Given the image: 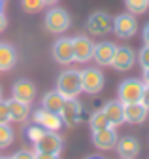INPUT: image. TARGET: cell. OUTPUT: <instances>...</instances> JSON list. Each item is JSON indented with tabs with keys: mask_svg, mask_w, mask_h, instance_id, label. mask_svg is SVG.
<instances>
[{
	"mask_svg": "<svg viewBox=\"0 0 149 159\" xmlns=\"http://www.w3.org/2000/svg\"><path fill=\"white\" fill-rule=\"evenodd\" d=\"M57 91L62 95L64 101L68 98H78L81 93V74L76 68H68L59 74L57 78Z\"/></svg>",
	"mask_w": 149,
	"mask_h": 159,
	"instance_id": "1",
	"label": "cell"
},
{
	"mask_svg": "<svg viewBox=\"0 0 149 159\" xmlns=\"http://www.w3.org/2000/svg\"><path fill=\"white\" fill-rule=\"evenodd\" d=\"M70 13L64 8L53 6L45 15H44V27L51 32V34H61L66 32L70 29Z\"/></svg>",
	"mask_w": 149,
	"mask_h": 159,
	"instance_id": "2",
	"label": "cell"
},
{
	"mask_svg": "<svg viewBox=\"0 0 149 159\" xmlns=\"http://www.w3.org/2000/svg\"><path fill=\"white\" fill-rule=\"evenodd\" d=\"M145 84L142 80H134V78H128L125 82H121L119 89H117V98L123 104H134V102H142V95H143Z\"/></svg>",
	"mask_w": 149,
	"mask_h": 159,
	"instance_id": "3",
	"label": "cell"
},
{
	"mask_svg": "<svg viewBox=\"0 0 149 159\" xmlns=\"http://www.w3.org/2000/svg\"><path fill=\"white\" fill-rule=\"evenodd\" d=\"M81 74V91L83 93H89V95H96L104 89V74L98 70V68H83L79 70Z\"/></svg>",
	"mask_w": 149,
	"mask_h": 159,
	"instance_id": "4",
	"label": "cell"
},
{
	"mask_svg": "<svg viewBox=\"0 0 149 159\" xmlns=\"http://www.w3.org/2000/svg\"><path fill=\"white\" fill-rule=\"evenodd\" d=\"M111 30H113L119 38L128 40L132 38L138 30V23H136V17L132 13H121L117 17H113V25H111Z\"/></svg>",
	"mask_w": 149,
	"mask_h": 159,
	"instance_id": "5",
	"label": "cell"
},
{
	"mask_svg": "<svg viewBox=\"0 0 149 159\" xmlns=\"http://www.w3.org/2000/svg\"><path fill=\"white\" fill-rule=\"evenodd\" d=\"M62 150V136L59 131H44L42 138L34 142V152H44V153H61Z\"/></svg>",
	"mask_w": 149,
	"mask_h": 159,
	"instance_id": "6",
	"label": "cell"
},
{
	"mask_svg": "<svg viewBox=\"0 0 149 159\" xmlns=\"http://www.w3.org/2000/svg\"><path fill=\"white\" fill-rule=\"evenodd\" d=\"M113 25V17H109L106 11H92L87 19V30L91 34H108Z\"/></svg>",
	"mask_w": 149,
	"mask_h": 159,
	"instance_id": "7",
	"label": "cell"
},
{
	"mask_svg": "<svg viewBox=\"0 0 149 159\" xmlns=\"http://www.w3.org/2000/svg\"><path fill=\"white\" fill-rule=\"evenodd\" d=\"M61 119H62V123L68 125V127H74V125H78L81 121V117H83V108L81 104L78 102V98H68V101H64L61 112H59Z\"/></svg>",
	"mask_w": 149,
	"mask_h": 159,
	"instance_id": "8",
	"label": "cell"
},
{
	"mask_svg": "<svg viewBox=\"0 0 149 159\" xmlns=\"http://www.w3.org/2000/svg\"><path fill=\"white\" fill-rule=\"evenodd\" d=\"M117 140L119 138H117L115 127H104V129H98V131H92V144H95L96 150L109 152V150L115 148Z\"/></svg>",
	"mask_w": 149,
	"mask_h": 159,
	"instance_id": "9",
	"label": "cell"
},
{
	"mask_svg": "<svg viewBox=\"0 0 149 159\" xmlns=\"http://www.w3.org/2000/svg\"><path fill=\"white\" fill-rule=\"evenodd\" d=\"M51 55L55 63L59 65H70L74 63V48H72V38H59L51 48Z\"/></svg>",
	"mask_w": 149,
	"mask_h": 159,
	"instance_id": "10",
	"label": "cell"
},
{
	"mask_svg": "<svg viewBox=\"0 0 149 159\" xmlns=\"http://www.w3.org/2000/svg\"><path fill=\"white\" fill-rule=\"evenodd\" d=\"M32 119H34L36 125L44 127L45 131H61V127L64 125L62 119H61V116L57 112H49V110H44V108L36 110L32 114Z\"/></svg>",
	"mask_w": 149,
	"mask_h": 159,
	"instance_id": "11",
	"label": "cell"
},
{
	"mask_svg": "<svg viewBox=\"0 0 149 159\" xmlns=\"http://www.w3.org/2000/svg\"><path fill=\"white\" fill-rule=\"evenodd\" d=\"M134 61H136L134 51L130 49L128 46H121V48H117V49H115L113 59H111L109 66H113L117 72H128L130 68L134 66Z\"/></svg>",
	"mask_w": 149,
	"mask_h": 159,
	"instance_id": "12",
	"label": "cell"
},
{
	"mask_svg": "<svg viewBox=\"0 0 149 159\" xmlns=\"http://www.w3.org/2000/svg\"><path fill=\"white\" fill-rule=\"evenodd\" d=\"M72 48H74V61H76V63H87L89 59H92L95 44H92L87 36L72 38Z\"/></svg>",
	"mask_w": 149,
	"mask_h": 159,
	"instance_id": "13",
	"label": "cell"
},
{
	"mask_svg": "<svg viewBox=\"0 0 149 159\" xmlns=\"http://www.w3.org/2000/svg\"><path fill=\"white\" fill-rule=\"evenodd\" d=\"M11 97L17 98V101H21V102L30 104L36 98V85L30 80H17L11 87Z\"/></svg>",
	"mask_w": 149,
	"mask_h": 159,
	"instance_id": "14",
	"label": "cell"
},
{
	"mask_svg": "<svg viewBox=\"0 0 149 159\" xmlns=\"http://www.w3.org/2000/svg\"><path fill=\"white\" fill-rule=\"evenodd\" d=\"M102 110H104V114H106V117H108V121H109L111 127H119V125L125 123V106H123V102L119 101V98L106 102Z\"/></svg>",
	"mask_w": 149,
	"mask_h": 159,
	"instance_id": "15",
	"label": "cell"
},
{
	"mask_svg": "<svg viewBox=\"0 0 149 159\" xmlns=\"http://www.w3.org/2000/svg\"><path fill=\"white\" fill-rule=\"evenodd\" d=\"M115 49H117V46H115L113 42H100V44H95V49H92V59H95L100 66H109Z\"/></svg>",
	"mask_w": 149,
	"mask_h": 159,
	"instance_id": "16",
	"label": "cell"
},
{
	"mask_svg": "<svg viewBox=\"0 0 149 159\" xmlns=\"http://www.w3.org/2000/svg\"><path fill=\"white\" fill-rule=\"evenodd\" d=\"M140 142L136 140L134 136H123L121 140H117L115 150L121 155V159H134L140 153Z\"/></svg>",
	"mask_w": 149,
	"mask_h": 159,
	"instance_id": "17",
	"label": "cell"
},
{
	"mask_svg": "<svg viewBox=\"0 0 149 159\" xmlns=\"http://www.w3.org/2000/svg\"><path fill=\"white\" fill-rule=\"evenodd\" d=\"M8 104V110H10V117H11V121H17V123H25L28 116H30V104L27 102H21V101H17V98H8L6 101Z\"/></svg>",
	"mask_w": 149,
	"mask_h": 159,
	"instance_id": "18",
	"label": "cell"
},
{
	"mask_svg": "<svg viewBox=\"0 0 149 159\" xmlns=\"http://www.w3.org/2000/svg\"><path fill=\"white\" fill-rule=\"evenodd\" d=\"M125 106V121L132 123V125H140L145 121V117L149 114V110L142 104V102H134V104H123Z\"/></svg>",
	"mask_w": 149,
	"mask_h": 159,
	"instance_id": "19",
	"label": "cell"
},
{
	"mask_svg": "<svg viewBox=\"0 0 149 159\" xmlns=\"http://www.w3.org/2000/svg\"><path fill=\"white\" fill-rule=\"evenodd\" d=\"M17 65V51L11 44L0 42V72H10Z\"/></svg>",
	"mask_w": 149,
	"mask_h": 159,
	"instance_id": "20",
	"label": "cell"
},
{
	"mask_svg": "<svg viewBox=\"0 0 149 159\" xmlns=\"http://www.w3.org/2000/svg\"><path fill=\"white\" fill-rule=\"evenodd\" d=\"M62 104H64V98H62V95L57 89L45 93L44 98H42V108L44 110H49V112H57L59 114L61 108H62Z\"/></svg>",
	"mask_w": 149,
	"mask_h": 159,
	"instance_id": "21",
	"label": "cell"
},
{
	"mask_svg": "<svg viewBox=\"0 0 149 159\" xmlns=\"http://www.w3.org/2000/svg\"><path fill=\"white\" fill-rule=\"evenodd\" d=\"M125 8L132 15H142L149 10V0H125Z\"/></svg>",
	"mask_w": 149,
	"mask_h": 159,
	"instance_id": "22",
	"label": "cell"
},
{
	"mask_svg": "<svg viewBox=\"0 0 149 159\" xmlns=\"http://www.w3.org/2000/svg\"><path fill=\"white\" fill-rule=\"evenodd\" d=\"M89 125H91L92 131H98V129H104V127H111L109 121H108V117H106V114H104V110H96L95 114H92L91 119H89Z\"/></svg>",
	"mask_w": 149,
	"mask_h": 159,
	"instance_id": "23",
	"label": "cell"
},
{
	"mask_svg": "<svg viewBox=\"0 0 149 159\" xmlns=\"http://www.w3.org/2000/svg\"><path fill=\"white\" fill-rule=\"evenodd\" d=\"M13 138H15V134H13L11 127L8 123L6 125L0 123V150H8L13 144Z\"/></svg>",
	"mask_w": 149,
	"mask_h": 159,
	"instance_id": "24",
	"label": "cell"
},
{
	"mask_svg": "<svg viewBox=\"0 0 149 159\" xmlns=\"http://www.w3.org/2000/svg\"><path fill=\"white\" fill-rule=\"evenodd\" d=\"M45 6L44 0H21V8L25 13H38Z\"/></svg>",
	"mask_w": 149,
	"mask_h": 159,
	"instance_id": "25",
	"label": "cell"
},
{
	"mask_svg": "<svg viewBox=\"0 0 149 159\" xmlns=\"http://www.w3.org/2000/svg\"><path fill=\"white\" fill-rule=\"evenodd\" d=\"M44 127H40V125H28L27 129H25V134H27V138H28V140L30 142H38L40 140V138H42V134H44Z\"/></svg>",
	"mask_w": 149,
	"mask_h": 159,
	"instance_id": "26",
	"label": "cell"
},
{
	"mask_svg": "<svg viewBox=\"0 0 149 159\" xmlns=\"http://www.w3.org/2000/svg\"><path fill=\"white\" fill-rule=\"evenodd\" d=\"M11 121V117H10V110H8V104L6 101H0V123L6 125Z\"/></svg>",
	"mask_w": 149,
	"mask_h": 159,
	"instance_id": "27",
	"label": "cell"
},
{
	"mask_svg": "<svg viewBox=\"0 0 149 159\" xmlns=\"http://www.w3.org/2000/svg\"><path fill=\"white\" fill-rule=\"evenodd\" d=\"M138 61L142 65V68H149V46L142 48L140 53H138Z\"/></svg>",
	"mask_w": 149,
	"mask_h": 159,
	"instance_id": "28",
	"label": "cell"
},
{
	"mask_svg": "<svg viewBox=\"0 0 149 159\" xmlns=\"http://www.w3.org/2000/svg\"><path fill=\"white\" fill-rule=\"evenodd\" d=\"M11 159H34V152H30V150H19Z\"/></svg>",
	"mask_w": 149,
	"mask_h": 159,
	"instance_id": "29",
	"label": "cell"
},
{
	"mask_svg": "<svg viewBox=\"0 0 149 159\" xmlns=\"http://www.w3.org/2000/svg\"><path fill=\"white\" fill-rule=\"evenodd\" d=\"M34 159H59L57 153H44V152H34Z\"/></svg>",
	"mask_w": 149,
	"mask_h": 159,
	"instance_id": "30",
	"label": "cell"
},
{
	"mask_svg": "<svg viewBox=\"0 0 149 159\" xmlns=\"http://www.w3.org/2000/svg\"><path fill=\"white\" fill-rule=\"evenodd\" d=\"M142 104L149 110V85H145V89H143V95H142Z\"/></svg>",
	"mask_w": 149,
	"mask_h": 159,
	"instance_id": "31",
	"label": "cell"
},
{
	"mask_svg": "<svg viewBox=\"0 0 149 159\" xmlns=\"http://www.w3.org/2000/svg\"><path fill=\"white\" fill-rule=\"evenodd\" d=\"M6 27H8V17H6L4 11H2V13H0V32H4Z\"/></svg>",
	"mask_w": 149,
	"mask_h": 159,
	"instance_id": "32",
	"label": "cell"
},
{
	"mask_svg": "<svg viewBox=\"0 0 149 159\" xmlns=\"http://www.w3.org/2000/svg\"><path fill=\"white\" fill-rule=\"evenodd\" d=\"M143 44L149 46V23L143 27Z\"/></svg>",
	"mask_w": 149,
	"mask_h": 159,
	"instance_id": "33",
	"label": "cell"
},
{
	"mask_svg": "<svg viewBox=\"0 0 149 159\" xmlns=\"http://www.w3.org/2000/svg\"><path fill=\"white\" fill-rule=\"evenodd\" d=\"M142 82L145 85H149V68H143V80H142Z\"/></svg>",
	"mask_w": 149,
	"mask_h": 159,
	"instance_id": "34",
	"label": "cell"
},
{
	"mask_svg": "<svg viewBox=\"0 0 149 159\" xmlns=\"http://www.w3.org/2000/svg\"><path fill=\"white\" fill-rule=\"evenodd\" d=\"M44 2H45V6H53L55 2H59V0H44Z\"/></svg>",
	"mask_w": 149,
	"mask_h": 159,
	"instance_id": "35",
	"label": "cell"
},
{
	"mask_svg": "<svg viewBox=\"0 0 149 159\" xmlns=\"http://www.w3.org/2000/svg\"><path fill=\"white\" fill-rule=\"evenodd\" d=\"M4 11V2H0V13Z\"/></svg>",
	"mask_w": 149,
	"mask_h": 159,
	"instance_id": "36",
	"label": "cell"
},
{
	"mask_svg": "<svg viewBox=\"0 0 149 159\" xmlns=\"http://www.w3.org/2000/svg\"><path fill=\"white\" fill-rule=\"evenodd\" d=\"M89 159H104V157H98V155H92V157H89Z\"/></svg>",
	"mask_w": 149,
	"mask_h": 159,
	"instance_id": "37",
	"label": "cell"
},
{
	"mask_svg": "<svg viewBox=\"0 0 149 159\" xmlns=\"http://www.w3.org/2000/svg\"><path fill=\"white\" fill-rule=\"evenodd\" d=\"M0 101H2V87H0Z\"/></svg>",
	"mask_w": 149,
	"mask_h": 159,
	"instance_id": "38",
	"label": "cell"
},
{
	"mask_svg": "<svg viewBox=\"0 0 149 159\" xmlns=\"http://www.w3.org/2000/svg\"><path fill=\"white\" fill-rule=\"evenodd\" d=\"M2 159H11V157H2Z\"/></svg>",
	"mask_w": 149,
	"mask_h": 159,
	"instance_id": "39",
	"label": "cell"
},
{
	"mask_svg": "<svg viewBox=\"0 0 149 159\" xmlns=\"http://www.w3.org/2000/svg\"><path fill=\"white\" fill-rule=\"evenodd\" d=\"M0 2H4V0H0Z\"/></svg>",
	"mask_w": 149,
	"mask_h": 159,
	"instance_id": "40",
	"label": "cell"
},
{
	"mask_svg": "<svg viewBox=\"0 0 149 159\" xmlns=\"http://www.w3.org/2000/svg\"><path fill=\"white\" fill-rule=\"evenodd\" d=\"M0 159H2V157H0Z\"/></svg>",
	"mask_w": 149,
	"mask_h": 159,
	"instance_id": "41",
	"label": "cell"
}]
</instances>
